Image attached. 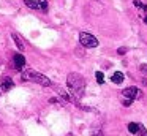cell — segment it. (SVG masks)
Here are the masks:
<instances>
[{
	"label": "cell",
	"mask_w": 147,
	"mask_h": 136,
	"mask_svg": "<svg viewBox=\"0 0 147 136\" xmlns=\"http://www.w3.org/2000/svg\"><path fill=\"white\" fill-rule=\"evenodd\" d=\"M67 87L70 89V93L74 98H82L86 92V79L79 73H70L67 76Z\"/></svg>",
	"instance_id": "1"
},
{
	"label": "cell",
	"mask_w": 147,
	"mask_h": 136,
	"mask_svg": "<svg viewBox=\"0 0 147 136\" xmlns=\"http://www.w3.org/2000/svg\"><path fill=\"white\" fill-rule=\"evenodd\" d=\"M21 76H22L24 81H32V82H36V84H40V85H45V87L52 85L51 79L46 78L45 74H41L40 71H35V70H26V71H22Z\"/></svg>",
	"instance_id": "2"
},
{
	"label": "cell",
	"mask_w": 147,
	"mask_h": 136,
	"mask_svg": "<svg viewBox=\"0 0 147 136\" xmlns=\"http://www.w3.org/2000/svg\"><path fill=\"white\" fill-rule=\"evenodd\" d=\"M79 43H81V46L87 47V49H93V47L98 46V40H96L92 33H89V32H81L79 33Z\"/></svg>",
	"instance_id": "3"
},
{
	"label": "cell",
	"mask_w": 147,
	"mask_h": 136,
	"mask_svg": "<svg viewBox=\"0 0 147 136\" xmlns=\"http://www.w3.org/2000/svg\"><path fill=\"white\" fill-rule=\"evenodd\" d=\"M122 95H123V98H128V100H138V98L142 97V92L138 87H127L123 89Z\"/></svg>",
	"instance_id": "4"
},
{
	"label": "cell",
	"mask_w": 147,
	"mask_h": 136,
	"mask_svg": "<svg viewBox=\"0 0 147 136\" xmlns=\"http://www.w3.org/2000/svg\"><path fill=\"white\" fill-rule=\"evenodd\" d=\"M14 66H16V70H19V71L26 66V57H24L22 54H16V55H14Z\"/></svg>",
	"instance_id": "5"
},
{
	"label": "cell",
	"mask_w": 147,
	"mask_h": 136,
	"mask_svg": "<svg viewBox=\"0 0 147 136\" xmlns=\"http://www.w3.org/2000/svg\"><path fill=\"white\" fill-rule=\"evenodd\" d=\"M13 85H14V82H13V79L11 78H3L2 79V84H0V89H2V90L3 92H8V90H11V89H13Z\"/></svg>",
	"instance_id": "6"
},
{
	"label": "cell",
	"mask_w": 147,
	"mask_h": 136,
	"mask_svg": "<svg viewBox=\"0 0 147 136\" xmlns=\"http://www.w3.org/2000/svg\"><path fill=\"white\" fill-rule=\"evenodd\" d=\"M11 38H13L14 44H16V46H18V49H19L21 52H22V51L26 49V44H24V41L21 40V37H19V35H18V33H16V32H13V33H11Z\"/></svg>",
	"instance_id": "7"
},
{
	"label": "cell",
	"mask_w": 147,
	"mask_h": 136,
	"mask_svg": "<svg viewBox=\"0 0 147 136\" xmlns=\"http://www.w3.org/2000/svg\"><path fill=\"white\" fill-rule=\"evenodd\" d=\"M123 73H120V71H115L114 74L111 76V81L114 82V84H122V82H123Z\"/></svg>",
	"instance_id": "8"
},
{
	"label": "cell",
	"mask_w": 147,
	"mask_h": 136,
	"mask_svg": "<svg viewBox=\"0 0 147 136\" xmlns=\"http://www.w3.org/2000/svg\"><path fill=\"white\" fill-rule=\"evenodd\" d=\"M24 3H26L29 8H32V9H40V3H38V0H24Z\"/></svg>",
	"instance_id": "9"
},
{
	"label": "cell",
	"mask_w": 147,
	"mask_h": 136,
	"mask_svg": "<svg viewBox=\"0 0 147 136\" xmlns=\"http://www.w3.org/2000/svg\"><path fill=\"white\" fill-rule=\"evenodd\" d=\"M138 130H139V123H134V122H130V123H128V131H130V133L136 135Z\"/></svg>",
	"instance_id": "10"
},
{
	"label": "cell",
	"mask_w": 147,
	"mask_h": 136,
	"mask_svg": "<svg viewBox=\"0 0 147 136\" xmlns=\"http://www.w3.org/2000/svg\"><path fill=\"white\" fill-rule=\"evenodd\" d=\"M92 136H105V131L100 127H95V128H92Z\"/></svg>",
	"instance_id": "11"
},
{
	"label": "cell",
	"mask_w": 147,
	"mask_h": 136,
	"mask_svg": "<svg viewBox=\"0 0 147 136\" xmlns=\"http://www.w3.org/2000/svg\"><path fill=\"white\" fill-rule=\"evenodd\" d=\"M95 78H96V82H98V84H105V74H103L101 71H96Z\"/></svg>",
	"instance_id": "12"
},
{
	"label": "cell",
	"mask_w": 147,
	"mask_h": 136,
	"mask_svg": "<svg viewBox=\"0 0 147 136\" xmlns=\"http://www.w3.org/2000/svg\"><path fill=\"white\" fill-rule=\"evenodd\" d=\"M136 136H147V130L142 125H139V130L136 131Z\"/></svg>",
	"instance_id": "13"
},
{
	"label": "cell",
	"mask_w": 147,
	"mask_h": 136,
	"mask_svg": "<svg viewBox=\"0 0 147 136\" xmlns=\"http://www.w3.org/2000/svg\"><path fill=\"white\" fill-rule=\"evenodd\" d=\"M134 5L136 6H139L141 9H147V5L144 2H141V0H134Z\"/></svg>",
	"instance_id": "14"
},
{
	"label": "cell",
	"mask_w": 147,
	"mask_h": 136,
	"mask_svg": "<svg viewBox=\"0 0 147 136\" xmlns=\"http://www.w3.org/2000/svg\"><path fill=\"white\" fill-rule=\"evenodd\" d=\"M125 52H127V47H119L117 49V54H120V55H123Z\"/></svg>",
	"instance_id": "15"
},
{
	"label": "cell",
	"mask_w": 147,
	"mask_h": 136,
	"mask_svg": "<svg viewBox=\"0 0 147 136\" xmlns=\"http://www.w3.org/2000/svg\"><path fill=\"white\" fill-rule=\"evenodd\" d=\"M122 103H123V106H130V104L133 103V100H128V98H125V100L122 101Z\"/></svg>",
	"instance_id": "16"
},
{
	"label": "cell",
	"mask_w": 147,
	"mask_h": 136,
	"mask_svg": "<svg viewBox=\"0 0 147 136\" xmlns=\"http://www.w3.org/2000/svg\"><path fill=\"white\" fill-rule=\"evenodd\" d=\"M139 70H141V73L147 74V65H141V66H139Z\"/></svg>",
	"instance_id": "17"
},
{
	"label": "cell",
	"mask_w": 147,
	"mask_h": 136,
	"mask_svg": "<svg viewBox=\"0 0 147 136\" xmlns=\"http://www.w3.org/2000/svg\"><path fill=\"white\" fill-rule=\"evenodd\" d=\"M67 136H73V135H71V133H68V135H67Z\"/></svg>",
	"instance_id": "18"
},
{
	"label": "cell",
	"mask_w": 147,
	"mask_h": 136,
	"mask_svg": "<svg viewBox=\"0 0 147 136\" xmlns=\"http://www.w3.org/2000/svg\"><path fill=\"white\" fill-rule=\"evenodd\" d=\"M146 24H147V18H146Z\"/></svg>",
	"instance_id": "19"
}]
</instances>
